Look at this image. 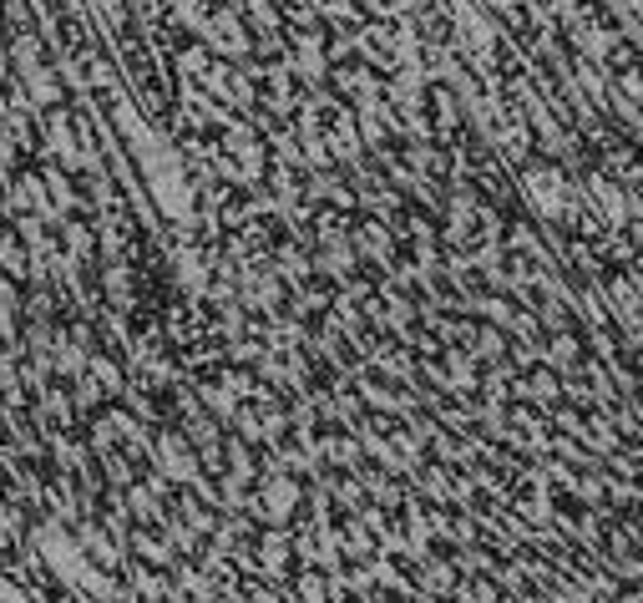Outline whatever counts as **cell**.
Returning a JSON list of instances; mask_svg holds the SVG:
<instances>
[{"mask_svg": "<svg viewBox=\"0 0 643 603\" xmlns=\"http://www.w3.org/2000/svg\"><path fill=\"white\" fill-rule=\"evenodd\" d=\"M203 46H213L219 57H244V51H249V26H244V15L238 11H208Z\"/></svg>", "mask_w": 643, "mask_h": 603, "instance_id": "obj_1", "label": "cell"}, {"mask_svg": "<svg viewBox=\"0 0 643 603\" xmlns=\"http://www.w3.org/2000/svg\"><path fill=\"white\" fill-rule=\"evenodd\" d=\"M324 66H330V61H324L320 36H299V41H294V72L314 82V76H324Z\"/></svg>", "mask_w": 643, "mask_h": 603, "instance_id": "obj_2", "label": "cell"}, {"mask_svg": "<svg viewBox=\"0 0 643 603\" xmlns=\"http://www.w3.org/2000/svg\"><path fill=\"white\" fill-rule=\"evenodd\" d=\"M168 15H173L183 30H193V36H203V26H208V5H203V0H168Z\"/></svg>", "mask_w": 643, "mask_h": 603, "instance_id": "obj_3", "label": "cell"}, {"mask_svg": "<svg viewBox=\"0 0 643 603\" xmlns=\"http://www.w3.org/2000/svg\"><path fill=\"white\" fill-rule=\"evenodd\" d=\"M238 15H244V26L263 30V36H269V30H279V11L269 5V0H244V5H238Z\"/></svg>", "mask_w": 643, "mask_h": 603, "instance_id": "obj_4", "label": "cell"}, {"mask_svg": "<svg viewBox=\"0 0 643 603\" xmlns=\"http://www.w3.org/2000/svg\"><path fill=\"white\" fill-rule=\"evenodd\" d=\"M320 15H335V21H350V0H314Z\"/></svg>", "mask_w": 643, "mask_h": 603, "instance_id": "obj_5", "label": "cell"}]
</instances>
